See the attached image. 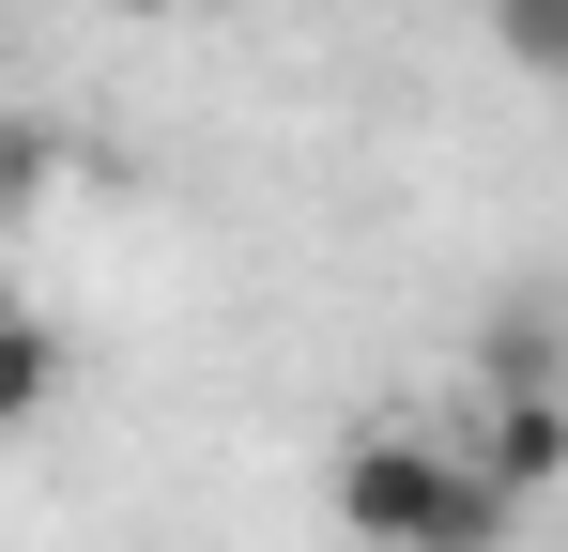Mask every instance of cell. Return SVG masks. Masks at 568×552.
Instances as JSON below:
<instances>
[{
	"label": "cell",
	"instance_id": "1",
	"mask_svg": "<svg viewBox=\"0 0 568 552\" xmlns=\"http://www.w3.org/2000/svg\"><path fill=\"white\" fill-rule=\"evenodd\" d=\"M323 507H338V538H369V552H507L523 538V507L476 476V446H415V430L338 446Z\"/></svg>",
	"mask_w": 568,
	"mask_h": 552
},
{
	"label": "cell",
	"instance_id": "2",
	"mask_svg": "<svg viewBox=\"0 0 568 552\" xmlns=\"http://www.w3.org/2000/svg\"><path fill=\"white\" fill-rule=\"evenodd\" d=\"M476 476L507 507H538L568 476V384H491V430H476Z\"/></svg>",
	"mask_w": 568,
	"mask_h": 552
},
{
	"label": "cell",
	"instance_id": "3",
	"mask_svg": "<svg viewBox=\"0 0 568 552\" xmlns=\"http://www.w3.org/2000/svg\"><path fill=\"white\" fill-rule=\"evenodd\" d=\"M491 384H568L554 292H523V307H491V338H476V399H491Z\"/></svg>",
	"mask_w": 568,
	"mask_h": 552
},
{
	"label": "cell",
	"instance_id": "4",
	"mask_svg": "<svg viewBox=\"0 0 568 552\" xmlns=\"http://www.w3.org/2000/svg\"><path fill=\"white\" fill-rule=\"evenodd\" d=\"M47 399H62V338H47L31 307H0V430H31Z\"/></svg>",
	"mask_w": 568,
	"mask_h": 552
},
{
	"label": "cell",
	"instance_id": "5",
	"mask_svg": "<svg viewBox=\"0 0 568 552\" xmlns=\"http://www.w3.org/2000/svg\"><path fill=\"white\" fill-rule=\"evenodd\" d=\"M491 47L523 78H568V0H491Z\"/></svg>",
	"mask_w": 568,
	"mask_h": 552
},
{
	"label": "cell",
	"instance_id": "6",
	"mask_svg": "<svg viewBox=\"0 0 568 552\" xmlns=\"http://www.w3.org/2000/svg\"><path fill=\"white\" fill-rule=\"evenodd\" d=\"M200 16H215V0H200Z\"/></svg>",
	"mask_w": 568,
	"mask_h": 552
}]
</instances>
